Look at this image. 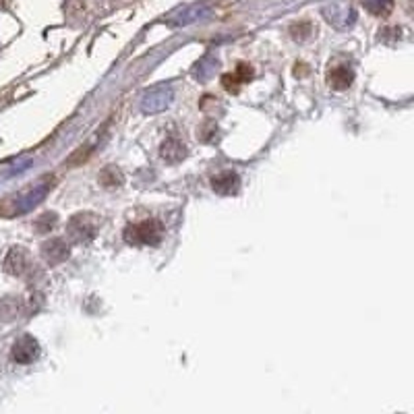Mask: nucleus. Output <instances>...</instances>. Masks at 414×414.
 I'll return each instance as SVG.
<instances>
[{
	"mask_svg": "<svg viewBox=\"0 0 414 414\" xmlns=\"http://www.w3.org/2000/svg\"><path fill=\"white\" fill-rule=\"evenodd\" d=\"M253 77V69L249 65H238L234 75H224L222 83L228 91H236L242 83H249V79Z\"/></svg>",
	"mask_w": 414,
	"mask_h": 414,
	"instance_id": "5",
	"label": "nucleus"
},
{
	"mask_svg": "<svg viewBox=\"0 0 414 414\" xmlns=\"http://www.w3.org/2000/svg\"><path fill=\"white\" fill-rule=\"evenodd\" d=\"M164 228L155 220H145L135 226H129L125 233V240L129 245H157L162 240Z\"/></svg>",
	"mask_w": 414,
	"mask_h": 414,
	"instance_id": "1",
	"label": "nucleus"
},
{
	"mask_svg": "<svg viewBox=\"0 0 414 414\" xmlns=\"http://www.w3.org/2000/svg\"><path fill=\"white\" fill-rule=\"evenodd\" d=\"M44 255L46 259H50V261H62V259L69 255V249H67V245L62 242V240H50L46 247H44Z\"/></svg>",
	"mask_w": 414,
	"mask_h": 414,
	"instance_id": "7",
	"label": "nucleus"
},
{
	"mask_svg": "<svg viewBox=\"0 0 414 414\" xmlns=\"http://www.w3.org/2000/svg\"><path fill=\"white\" fill-rule=\"evenodd\" d=\"M352 79H354V73L348 69V67H336L332 73H330V85L334 87V89H346V87H350V83H352Z\"/></svg>",
	"mask_w": 414,
	"mask_h": 414,
	"instance_id": "6",
	"label": "nucleus"
},
{
	"mask_svg": "<svg viewBox=\"0 0 414 414\" xmlns=\"http://www.w3.org/2000/svg\"><path fill=\"white\" fill-rule=\"evenodd\" d=\"M364 4H367V9L371 11V13H386L389 6H391V0H364Z\"/></svg>",
	"mask_w": 414,
	"mask_h": 414,
	"instance_id": "8",
	"label": "nucleus"
},
{
	"mask_svg": "<svg viewBox=\"0 0 414 414\" xmlns=\"http://www.w3.org/2000/svg\"><path fill=\"white\" fill-rule=\"evenodd\" d=\"M38 354H40L38 342L31 336H23L21 340H17L15 346H13V361L19 362V364H29V362L38 359Z\"/></svg>",
	"mask_w": 414,
	"mask_h": 414,
	"instance_id": "2",
	"label": "nucleus"
},
{
	"mask_svg": "<svg viewBox=\"0 0 414 414\" xmlns=\"http://www.w3.org/2000/svg\"><path fill=\"white\" fill-rule=\"evenodd\" d=\"M162 160H166V162H170V164H177V162H181L182 157L186 155V147L182 145L181 141L177 139V137H170V139H166L164 143H162Z\"/></svg>",
	"mask_w": 414,
	"mask_h": 414,
	"instance_id": "4",
	"label": "nucleus"
},
{
	"mask_svg": "<svg viewBox=\"0 0 414 414\" xmlns=\"http://www.w3.org/2000/svg\"><path fill=\"white\" fill-rule=\"evenodd\" d=\"M211 186L220 195H236L240 189V179L234 172H222V174L211 179Z\"/></svg>",
	"mask_w": 414,
	"mask_h": 414,
	"instance_id": "3",
	"label": "nucleus"
}]
</instances>
